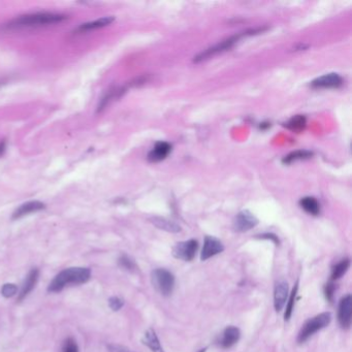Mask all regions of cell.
Wrapping results in <instances>:
<instances>
[{"instance_id": "1", "label": "cell", "mask_w": 352, "mask_h": 352, "mask_svg": "<svg viewBox=\"0 0 352 352\" xmlns=\"http://www.w3.org/2000/svg\"><path fill=\"white\" fill-rule=\"evenodd\" d=\"M91 277V272L88 268H69L62 272L53 279L48 290L51 292L61 291L68 284H83Z\"/></svg>"}, {"instance_id": "2", "label": "cell", "mask_w": 352, "mask_h": 352, "mask_svg": "<svg viewBox=\"0 0 352 352\" xmlns=\"http://www.w3.org/2000/svg\"><path fill=\"white\" fill-rule=\"evenodd\" d=\"M66 17L61 14L55 13H36L32 15L23 16L12 21L9 28H25V27H36L49 24H55L63 21Z\"/></svg>"}, {"instance_id": "3", "label": "cell", "mask_w": 352, "mask_h": 352, "mask_svg": "<svg viewBox=\"0 0 352 352\" xmlns=\"http://www.w3.org/2000/svg\"><path fill=\"white\" fill-rule=\"evenodd\" d=\"M331 321V314L329 312H323L320 314L310 318L305 322L303 327L301 328L299 336H298V342L300 344L305 343L307 340H309L313 335L324 327H326Z\"/></svg>"}, {"instance_id": "4", "label": "cell", "mask_w": 352, "mask_h": 352, "mask_svg": "<svg viewBox=\"0 0 352 352\" xmlns=\"http://www.w3.org/2000/svg\"><path fill=\"white\" fill-rule=\"evenodd\" d=\"M151 280L154 288L163 297H168L174 288V276L165 269H156L152 272Z\"/></svg>"}, {"instance_id": "5", "label": "cell", "mask_w": 352, "mask_h": 352, "mask_svg": "<svg viewBox=\"0 0 352 352\" xmlns=\"http://www.w3.org/2000/svg\"><path fill=\"white\" fill-rule=\"evenodd\" d=\"M199 243L197 240H189L180 242L172 248V255L174 258L184 261H192L197 255Z\"/></svg>"}, {"instance_id": "6", "label": "cell", "mask_w": 352, "mask_h": 352, "mask_svg": "<svg viewBox=\"0 0 352 352\" xmlns=\"http://www.w3.org/2000/svg\"><path fill=\"white\" fill-rule=\"evenodd\" d=\"M258 224L257 218L249 211L240 212L233 220V229L238 232H245Z\"/></svg>"}, {"instance_id": "7", "label": "cell", "mask_w": 352, "mask_h": 352, "mask_svg": "<svg viewBox=\"0 0 352 352\" xmlns=\"http://www.w3.org/2000/svg\"><path fill=\"white\" fill-rule=\"evenodd\" d=\"M244 34H239V35H236V36H232L230 38H228V40L226 41H223L221 42L220 44L216 45V46H214L208 50H206L205 52L201 53L200 55H198L197 57L194 58V62H200V61H203L205 59H208L209 57L215 55V54H218V53H221V52H224L228 49H230L234 44H236L240 38L243 36Z\"/></svg>"}, {"instance_id": "8", "label": "cell", "mask_w": 352, "mask_h": 352, "mask_svg": "<svg viewBox=\"0 0 352 352\" xmlns=\"http://www.w3.org/2000/svg\"><path fill=\"white\" fill-rule=\"evenodd\" d=\"M223 250L224 246L218 239L207 236L204 241V246L201 253V259L205 261L215 255H217V254H220L221 252H223Z\"/></svg>"}, {"instance_id": "9", "label": "cell", "mask_w": 352, "mask_h": 352, "mask_svg": "<svg viewBox=\"0 0 352 352\" xmlns=\"http://www.w3.org/2000/svg\"><path fill=\"white\" fill-rule=\"evenodd\" d=\"M351 314H352V298L350 295L342 298L339 304L338 320L342 328H349L351 325Z\"/></svg>"}, {"instance_id": "10", "label": "cell", "mask_w": 352, "mask_h": 352, "mask_svg": "<svg viewBox=\"0 0 352 352\" xmlns=\"http://www.w3.org/2000/svg\"><path fill=\"white\" fill-rule=\"evenodd\" d=\"M288 299V283L284 280H279L274 290V307L277 312H280L286 305Z\"/></svg>"}, {"instance_id": "11", "label": "cell", "mask_w": 352, "mask_h": 352, "mask_svg": "<svg viewBox=\"0 0 352 352\" xmlns=\"http://www.w3.org/2000/svg\"><path fill=\"white\" fill-rule=\"evenodd\" d=\"M343 84L342 77L338 73H327L317 77L311 83L313 88H338Z\"/></svg>"}, {"instance_id": "12", "label": "cell", "mask_w": 352, "mask_h": 352, "mask_svg": "<svg viewBox=\"0 0 352 352\" xmlns=\"http://www.w3.org/2000/svg\"><path fill=\"white\" fill-rule=\"evenodd\" d=\"M241 338V331L237 326H227L223 332L219 341V345L224 348L228 349L232 347L234 344H237Z\"/></svg>"}, {"instance_id": "13", "label": "cell", "mask_w": 352, "mask_h": 352, "mask_svg": "<svg viewBox=\"0 0 352 352\" xmlns=\"http://www.w3.org/2000/svg\"><path fill=\"white\" fill-rule=\"evenodd\" d=\"M171 151V146L166 142H158L151 150L148 155V159L151 162H158L166 158V156Z\"/></svg>"}, {"instance_id": "14", "label": "cell", "mask_w": 352, "mask_h": 352, "mask_svg": "<svg viewBox=\"0 0 352 352\" xmlns=\"http://www.w3.org/2000/svg\"><path fill=\"white\" fill-rule=\"evenodd\" d=\"M38 276H40V273H38L37 269H32L28 276L25 279V282L22 286L20 295H19V301H22L24 298H26L29 293L31 292V290L34 288L37 280H38Z\"/></svg>"}, {"instance_id": "15", "label": "cell", "mask_w": 352, "mask_h": 352, "mask_svg": "<svg viewBox=\"0 0 352 352\" xmlns=\"http://www.w3.org/2000/svg\"><path fill=\"white\" fill-rule=\"evenodd\" d=\"M143 343L146 346H148L152 352H164V350L160 344V341H159L157 335H156V332L153 328H149L145 332L144 338H143Z\"/></svg>"}, {"instance_id": "16", "label": "cell", "mask_w": 352, "mask_h": 352, "mask_svg": "<svg viewBox=\"0 0 352 352\" xmlns=\"http://www.w3.org/2000/svg\"><path fill=\"white\" fill-rule=\"evenodd\" d=\"M45 208V205L41 202H28L22 206L19 207L16 212L14 213V218H20V217H23L25 216V215H28V214H31L33 212H37V211H41Z\"/></svg>"}, {"instance_id": "17", "label": "cell", "mask_w": 352, "mask_h": 352, "mask_svg": "<svg viewBox=\"0 0 352 352\" xmlns=\"http://www.w3.org/2000/svg\"><path fill=\"white\" fill-rule=\"evenodd\" d=\"M300 206L302 207V209L305 210V212H307L310 215H313V216H317L320 213V205L314 198L307 197L302 199L300 201Z\"/></svg>"}, {"instance_id": "18", "label": "cell", "mask_w": 352, "mask_h": 352, "mask_svg": "<svg viewBox=\"0 0 352 352\" xmlns=\"http://www.w3.org/2000/svg\"><path fill=\"white\" fill-rule=\"evenodd\" d=\"M152 223L158 227L159 229L165 230L167 232H179L181 230L180 225H178L175 222L167 220L165 218H160V217H155L152 219Z\"/></svg>"}, {"instance_id": "19", "label": "cell", "mask_w": 352, "mask_h": 352, "mask_svg": "<svg viewBox=\"0 0 352 352\" xmlns=\"http://www.w3.org/2000/svg\"><path fill=\"white\" fill-rule=\"evenodd\" d=\"M113 21H114L113 17H105V18L99 19V20H96V21L81 25L79 28H77V31L83 32V31H89V30H93V29H97V28H102V27L110 25Z\"/></svg>"}, {"instance_id": "20", "label": "cell", "mask_w": 352, "mask_h": 352, "mask_svg": "<svg viewBox=\"0 0 352 352\" xmlns=\"http://www.w3.org/2000/svg\"><path fill=\"white\" fill-rule=\"evenodd\" d=\"M350 267V259L349 258H345V259H342L340 262H338L334 268H332L331 270V280L332 281H335V280H338L340 279L344 274L348 271Z\"/></svg>"}, {"instance_id": "21", "label": "cell", "mask_w": 352, "mask_h": 352, "mask_svg": "<svg viewBox=\"0 0 352 352\" xmlns=\"http://www.w3.org/2000/svg\"><path fill=\"white\" fill-rule=\"evenodd\" d=\"M298 289H299V282L296 283L295 287H293L291 293H290V296H289V299L288 301L286 302L287 305H286V310H285V313H284V320L285 321H288L292 315V312L293 310H295V305H296V298H297V295H298Z\"/></svg>"}, {"instance_id": "22", "label": "cell", "mask_w": 352, "mask_h": 352, "mask_svg": "<svg viewBox=\"0 0 352 352\" xmlns=\"http://www.w3.org/2000/svg\"><path fill=\"white\" fill-rule=\"evenodd\" d=\"M312 155H313V153L310 151H296V152H292V153L288 154L287 156H285L282 161H283V163L289 164V163H292L293 161H297V160L308 159L311 157Z\"/></svg>"}, {"instance_id": "23", "label": "cell", "mask_w": 352, "mask_h": 352, "mask_svg": "<svg viewBox=\"0 0 352 352\" xmlns=\"http://www.w3.org/2000/svg\"><path fill=\"white\" fill-rule=\"evenodd\" d=\"M288 129L292 130V131H296V132H299L301 130H303L306 126V118L304 116H301V115H298V116H295L293 118H291L285 125Z\"/></svg>"}, {"instance_id": "24", "label": "cell", "mask_w": 352, "mask_h": 352, "mask_svg": "<svg viewBox=\"0 0 352 352\" xmlns=\"http://www.w3.org/2000/svg\"><path fill=\"white\" fill-rule=\"evenodd\" d=\"M18 291V287L13 284V283H8V284H5L2 288V295L5 297V298H12L14 297L16 293Z\"/></svg>"}, {"instance_id": "25", "label": "cell", "mask_w": 352, "mask_h": 352, "mask_svg": "<svg viewBox=\"0 0 352 352\" xmlns=\"http://www.w3.org/2000/svg\"><path fill=\"white\" fill-rule=\"evenodd\" d=\"M119 265L123 268V269H125V270H127V271H134L135 270V263H134V261L129 257V256H127V255H122L120 258H119Z\"/></svg>"}, {"instance_id": "26", "label": "cell", "mask_w": 352, "mask_h": 352, "mask_svg": "<svg viewBox=\"0 0 352 352\" xmlns=\"http://www.w3.org/2000/svg\"><path fill=\"white\" fill-rule=\"evenodd\" d=\"M335 289H336V287H335L334 283L329 282V283L325 284V286H324V296H325V299H326L327 302L331 303L332 300H334Z\"/></svg>"}, {"instance_id": "27", "label": "cell", "mask_w": 352, "mask_h": 352, "mask_svg": "<svg viewBox=\"0 0 352 352\" xmlns=\"http://www.w3.org/2000/svg\"><path fill=\"white\" fill-rule=\"evenodd\" d=\"M109 304H110V307L113 311H119L123 305H124V302L123 300H121L120 298H117V297H113L110 299L109 301Z\"/></svg>"}, {"instance_id": "28", "label": "cell", "mask_w": 352, "mask_h": 352, "mask_svg": "<svg viewBox=\"0 0 352 352\" xmlns=\"http://www.w3.org/2000/svg\"><path fill=\"white\" fill-rule=\"evenodd\" d=\"M63 352H79L75 341L72 339H67L63 346Z\"/></svg>"}, {"instance_id": "29", "label": "cell", "mask_w": 352, "mask_h": 352, "mask_svg": "<svg viewBox=\"0 0 352 352\" xmlns=\"http://www.w3.org/2000/svg\"><path fill=\"white\" fill-rule=\"evenodd\" d=\"M110 352H133L132 350L121 346V345H116V344H111L108 346Z\"/></svg>"}, {"instance_id": "30", "label": "cell", "mask_w": 352, "mask_h": 352, "mask_svg": "<svg viewBox=\"0 0 352 352\" xmlns=\"http://www.w3.org/2000/svg\"><path fill=\"white\" fill-rule=\"evenodd\" d=\"M262 239H269V240H272L274 243H275L276 245H279V239L275 236V234H272V233H268V234H262V236L260 237Z\"/></svg>"}, {"instance_id": "31", "label": "cell", "mask_w": 352, "mask_h": 352, "mask_svg": "<svg viewBox=\"0 0 352 352\" xmlns=\"http://www.w3.org/2000/svg\"><path fill=\"white\" fill-rule=\"evenodd\" d=\"M207 351V348H204V349H201L199 352H206Z\"/></svg>"}]
</instances>
